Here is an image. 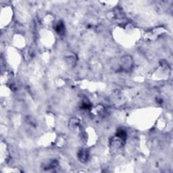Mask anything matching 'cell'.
Listing matches in <instances>:
<instances>
[{"label": "cell", "instance_id": "6da1fadb", "mask_svg": "<svg viewBox=\"0 0 173 173\" xmlns=\"http://www.w3.org/2000/svg\"><path fill=\"white\" fill-rule=\"evenodd\" d=\"M132 64H133V61H132V58L131 56H125L121 58L120 66L123 70H131L132 67Z\"/></svg>", "mask_w": 173, "mask_h": 173}, {"label": "cell", "instance_id": "7a4b0ae2", "mask_svg": "<svg viewBox=\"0 0 173 173\" xmlns=\"http://www.w3.org/2000/svg\"><path fill=\"white\" fill-rule=\"evenodd\" d=\"M78 158L82 162H86L89 158L88 151L87 150H80L78 153Z\"/></svg>", "mask_w": 173, "mask_h": 173}, {"label": "cell", "instance_id": "3957f363", "mask_svg": "<svg viewBox=\"0 0 173 173\" xmlns=\"http://www.w3.org/2000/svg\"><path fill=\"white\" fill-rule=\"evenodd\" d=\"M55 30L56 31V33H57L58 35H62L64 34V24H63L62 22H61V21L58 22V23L56 25Z\"/></svg>", "mask_w": 173, "mask_h": 173}, {"label": "cell", "instance_id": "277c9868", "mask_svg": "<svg viewBox=\"0 0 173 173\" xmlns=\"http://www.w3.org/2000/svg\"><path fill=\"white\" fill-rule=\"evenodd\" d=\"M58 165V162L56 160H49L48 162H47L44 165V168L46 169H51V168H54Z\"/></svg>", "mask_w": 173, "mask_h": 173}]
</instances>
